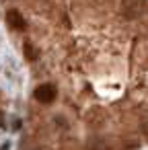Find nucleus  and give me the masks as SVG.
Returning a JSON list of instances; mask_svg holds the SVG:
<instances>
[{
	"instance_id": "nucleus-3",
	"label": "nucleus",
	"mask_w": 148,
	"mask_h": 150,
	"mask_svg": "<svg viewBox=\"0 0 148 150\" xmlns=\"http://www.w3.org/2000/svg\"><path fill=\"white\" fill-rule=\"evenodd\" d=\"M25 56H27V60H35V58H37V50H35L29 41L25 43Z\"/></svg>"
},
{
	"instance_id": "nucleus-2",
	"label": "nucleus",
	"mask_w": 148,
	"mask_h": 150,
	"mask_svg": "<svg viewBox=\"0 0 148 150\" xmlns=\"http://www.w3.org/2000/svg\"><path fill=\"white\" fill-rule=\"evenodd\" d=\"M6 21H8V25H11L13 29H17V31H23V29L27 27V23H25L23 15H21L19 11H15V8L6 13Z\"/></svg>"
},
{
	"instance_id": "nucleus-1",
	"label": "nucleus",
	"mask_w": 148,
	"mask_h": 150,
	"mask_svg": "<svg viewBox=\"0 0 148 150\" xmlns=\"http://www.w3.org/2000/svg\"><path fill=\"white\" fill-rule=\"evenodd\" d=\"M35 99L39 101V103H43V105H47V103H54L56 101V97H58V91H56V86L54 84H39L37 88H35Z\"/></svg>"
}]
</instances>
